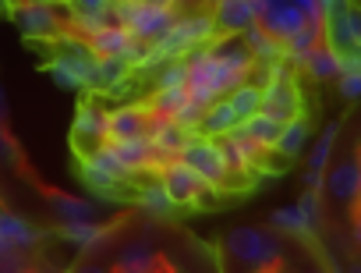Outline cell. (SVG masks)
I'll list each match as a JSON object with an SVG mask.
<instances>
[{
	"label": "cell",
	"instance_id": "e575fe53",
	"mask_svg": "<svg viewBox=\"0 0 361 273\" xmlns=\"http://www.w3.org/2000/svg\"><path fill=\"white\" fill-rule=\"evenodd\" d=\"M0 124H8V96L0 89Z\"/></svg>",
	"mask_w": 361,
	"mask_h": 273
},
{
	"label": "cell",
	"instance_id": "8fae6325",
	"mask_svg": "<svg viewBox=\"0 0 361 273\" xmlns=\"http://www.w3.org/2000/svg\"><path fill=\"white\" fill-rule=\"evenodd\" d=\"M170 262L159 255V252H152L149 245H131V248H124L117 259H114V269H121V273H145V269H166Z\"/></svg>",
	"mask_w": 361,
	"mask_h": 273
},
{
	"label": "cell",
	"instance_id": "277c9868",
	"mask_svg": "<svg viewBox=\"0 0 361 273\" xmlns=\"http://www.w3.org/2000/svg\"><path fill=\"white\" fill-rule=\"evenodd\" d=\"M163 121V114L156 110H142V107H124L117 114L106 117V139L121 142V139H152L156 124Z\"/></svg>",
	"mask_w": 361,
	"mask_h": 273
},
{
	"label": "cell",
	"instance_id": "d6986e66",
	"mask_svg": "<svg viewBox=\"0 0 361 273\" xmlns=\"http://www.w3.org/2000/svg\"><path fill=\"white\" fill-rule=\"evenodd\" d=\"M149 142H156V146H163V150H170V153H180V150L192 142V131L180 128V124L170 121V117H163V121L156 124V131H152Z\"/></svg>",
	"mask_w": 361,
	"mask_h": 273
},
{
	"label": "cell",
	"instance_id": "30bf717a",
	"mask_svg": "<svg viewBox=\"0 0 361 273\" xmlns=\"http://www.w3.org/2000/svg\"><path fill=\"white\" fill-rule=\"evenodd\" d=\"M252 22H259L255 0H216L213 11V25L224 32H245Z\"/></svg>",
	"mask_w": 361,
	"mask_h": 273
},
{
	"label": "cell",
	"instance_id": "836d02e7",
	"mask_svg": "<svg viewBox=\"0 0 361 273\" xmlns=\"http://www.w3.org/2000/svg\"><path fill=\"white\" fill-rule=\"evenodd\" d=\"M163 85H185V64L166 68V71L159 75V89H163Z\"/></svg>",
	"mask_w": 361,
	"mask_h": 273
},
{
	"label": "cell",
	"instance_id": "8d00e7d4",
	"mask_svg": "<svg viewBox=\"0 0 361 273\" xmlns=\"http://www.w3.org/2000/svg\"><path fill=\"white\" fill-rule=\"evenodd\" d=\"M4 4H11V8H22V4H47V0H4Z\"/></svg>",
	"mask_w": 361,
	"mask_h": 273
},
{
	"label": "cell",
	"instance_id": "e0dca14e",
	"mask_svg": "<svg viewBox=\"0 0 361 273\" xmlns=\"http://www.w3.org/2000/svg\"><path fill=\"white\" fill-rule=\"evenodd\" d=\"M124 75H128V61H124V57H96V61H92V78H89V85L121 89Z\"/></svg>",
	"mask_w": 361,
	"mask_h": 273
},
{
	"label": "cell",
	"instance_id": "ac0fdd59",
	"mask_svg": "<svg viewBox=\"0 0 361 273\" xmlns=\"http://www.w3.org/2000/svg\"><path fill=\"white\" fill-rule=\"evenodd\" d=\"M110 150L128 171H142V167H149L152 142L149 139H121V142H110Z\"/></svg>",
	"mask_w": 361,
	"mask_h": 273
},
{
	"label": "cell",
	"instance_id": "83f0119b",
	"mask_svg": "<svg viewBox=\"0 0 361 273\" xmlns=\"http://www.w3.org/2000/svg\"><path fill=\"white\" fill-rule=\"evenodd\" d=\"M142 206H145L149 213H156V217H166V213L173 210V199L166 195L163 185H149V188L142 192Z\"/></svg>",
	"mask_w": 361,
	"mask_h": 273
},
{
	"label": "cell",
	"instance_id": "9c48e42d",
	"mask_svg": "<svg viewBox=\"0 0 361 273\" xmlns=\"http://www.w3.org/2000/svg\"><path fill=\"white\" fill-rule=\"evenodd\" d=\"M159 185L166 188V195L173 199V206H192L195 188H199V174L192 167H185L180 160H173V164L163 167V181Z\"/></svg>",
	"mask_w": 361,
	"mask_h": 273
},
{
	"label": "cell",
	"instance_id": "ffe728a7",
	"mask_svg": "<svg viewBox=\"0 0 361 273\" xmlns=\"http://www.w3.org/2000/svg\"><path fill=\"white\" fill-rule=\"evenodd\" d=\"M47 199L64 220H96V206L85 202V199H75V195H64V192H47Z\"/></svg>",
	"mask_w": 361,
	"mask_h": 273
},
{
	"label": "cell",
	"instance_id": "7a4b0ae2",
	"mask_svg": "<svg viewBox=\"0 0 361 273\" xmlns=\"http://www.w3.org/2000/svg\"><path fill=\"white\" fill-rule=\"evenodd\" d=\"M319 188L336 210L347 213V220L354 227L357 224V192H361V164H357V150L354 146H347L336 160H326Z\"/></svg>",
	"mask_w": 361,
	"mask_h": 273
},
{
	"label": "cell",
	"instance_id": "3957f363",
	"mask_svg": "<svg viewBox=\"0 0 361 273\" xmlns=\"http://www.w3.org/2000/svg\"><path fill=\"white\" fill-rule=\"evenodd\" d=\"M177 160L185 164V167H192L202 181L216 185L220 192H227V188H248L252 185V178H245V174H227V167H224L213 139L209 142H188L185 150L177 153Z\"/></svg>",
	"mask_w": 361,
	"mask_h": 273
},
{
	"label": "cell",
	"instance_id": "5bb4252c",
	"mask_svg": "<svg viewBox=\"0 0 361 273\" xmlns=\"http://www.w3.org/2000/svg\"><path fill=\"white\" fill-rule=\"evenodd\" d=\"M0 238H4V241H15V245H25V248H36L39 231H36L29 220H22L18 213L0 210Z\"/></svg>",
	"mask_w": 361,
	"mask_h": 273
},
{
	"label": "cell",
	"instance_id": "8992f818",
	"mask_svg": "<svg viewBox=\"0 0 361 273\" xmlns=\"http://www.w3.org/2000/svg\"><path fill=\"white\" fill-rule=\"evenodd\" d=\"M71 142H75V153L92 157V153L106 142V114H103V110H96V107H82V110H78V117H75Z\"/></svg>",
	"mask_w": 361,
	"mask_h": 273
},
{
	"label": "cell",
	"instance_id": "2e32d148",
	"mask_svg": "<svg viewBox=\"0 0 361 273\" xmlns=\"http://www.w3.org/2000/svg\"><path fill=\"white\" fill-rule=\"evenodd\" d=\"M301 61H305V68L312 71V78H336V75H340V54H336L326 40H322L319 47H312Z\"/></svg>",
	"mask_w": 361,
	"mask_h": 273
},
{
	"label": "cell",
	"instance_id": "cb8c5ba5",
	"mask_svg": "<svg viewBox=\"0 0 361 273\" xmlns=\"http://www.w3.org/2000/svg\"><path fill=\"white\" fill-rule=\"evenodd\" d=\"M322 40H326V25H322V22H305V25H301V29H298V32L287 40V50H290V54L301 61V57H305L312 47H319Z\"/></svg>",
	"mask_w": 361,
	"mask_h": 273
},
{
	"label": "cell",
	"instance_id": "f1b7e54d",
	"mask_svg": "<svg viewBox=\"0 0 361 273\" xmlns=\"http://www.w3.org/2000/svg\"><path fill=\"white\" fill-rule=\"evenodd\" d=\"M336 135H340L336 124H329V128L322 131V139H319V146H315V153H312L308 171H319V174H322V167H326V160H329V153H333V146H336Z\"/></svg>",
	"mask_w": 361,
	"mask_h": 273
},
{
	"label": "cell",
	"instance_id": "7c38bea8",
	"mask_svg": "<svg viewBox=\"0 0 361 273\" xmlns=\"http://www.w3.org/2000/svg\"><path fill=\"white\" fill-rule=\"evenodd\" d=\"M305 142H308V121L298 114V117H290V121L280 124V135H276V142H273V153H280V157H298V153L305 150Z\"/></svg>",
	"mask_w": 361,
	"mask_h": 273
},
{
	"label": "cell",
	"instance_id": "d6a6232c",
	"mask_svg": "<svg viewBox=\"0 0 361 273\" xmlns=\"http://www.w3.org/2000/svg\"><path fill=\"white\" fill-rule=\"evenodd\" d=\"M336 78H340V92L347 99H357V92H361V71H340Z\"/></svg>",
	"mask_w": 361,
	"mask_h": 273
},
{
	"label": "cell",
	"instance_id": "d590c367",
	"mask_svg": "<svg viewBox=\"0 0 361 273\" xmlns=\"http://www.w3.org/2000/svg\"><path fill=\"white\" fill-rule=\"evenodd\" d=\"M142 4H149V8H173L177 0H142Z\"/></svg>",
	"mask_w": 361,
	"mask_h": 273
},
{
	"label": "cell",
	"instance_id": "603a6c76",
	"mask_svg": "<svg viewBox=\"0 0 361 273\" xmlns=\"http://www.w3.org/2000/svg\"><path fill=\"white\" fill-rule=\"evenodd\" d=\"M238 124H241V131L248 135V139H255V142H262V146H269V150H273L276 135H280V121H273V117H266V114H252V117H245V121H238Z\"/></svg>",
	"mask_w": 361,
	"mask_h": 273
},
{
	"label": "cell",
	"instance_id": "4dcf8cb0",
	"mask_svg": "<svg viewBox=\"0 0 361 273\" xmlns=\"http://www.w3.org/2000/svg\"><path fill=\"white\" fill-rule=\"evenodd\" d=\"M114 0H68V8L75 18H89V15H99L103 8H110Z\"/></svg>",
	"mask_w": 361,
	"mask_h": 273
},
{
	"label": "cell",
	"instance_id": "4316f807",
	"mask_svg": "<svg viewBox=\"0 0 361 273\" xmlns=\"http://www.w3.org/2000/svg\"><path fill=\"white\" fill-rule=\"evenodd\" d=\"M188 99V89L185 85H163L156 96H152V107L149 110H156V114H163V117H170L180 103Z\"/></svg>",
	"mask_w": 361,
	"mask_h": 273
},
{
	"label": "cell",
	"instance_id": "9a60e30c",
	"mask_svg": "<svg viewBox=\"0 0 361 273\" xmlns=\"http://www.w3.org/2000/svg\"><path fill=\"white\" fill-rule=\"evenodd\" d=\"M234 124H238V114L231 110V103H227V99H216L213 107H206V110H202V117H199V124H195V128L213 139V135L231 131Z\"/></svg>",
	"mask_w": 361,
	"mask_h": 273
},
{
	"label": "cell",
	"instance_id": "5b68a950",
	"mask_svg": "<svg viewBox=\"0 0 361 273\" xmlns=\"http://www.w3.org/2000/svg\"><path fill=\"white\" fill-rule=\"evenodd\" d=\"M11 18L22 29V36H29V40H50L64 29L54 4H22V8L11 11Z\"/></svg>",
	"mask_w": 361,
	"mask_h": 273
},
{
	"label": "cell",
	"instance_id": "6da1fadb",
	"mask_svg": "<svg viewBox=\"0 0 361 273\" xmlns=\"http://www.w3.org/2000/svg\"><path fill=\"white\" fill-rule=\"evenodd\" d=\"M224 252L241 269H283L287 241L269 227H231L224 234Z\"/></svg>",
	"mask_w": 361,
	"mask_h": 273
},
{
	"label": "cell",
	"instance_id": "7402d4cb",
	"mask_svg": "<svg viewBox=\"0 0 361 273\" xmlns=\"http://www.w3.org/2000/svg\"><path fill=\"white\" fill-rule=\"evenodd\" d=\"M259 99H262V89H259L255 82H241V85L231 89V96H227V103H231V110L238 114V121L259 114Z\"/></svg>",
	"mask_w": 361,
	"mask_h": 273
},
{
	"label": "cell",
	"instance_id": "484cf974",
	"mask_svg": "<svg viewBox=\"0 0 361 273\" xmlns=\"http://www.w3.org/2000/svg\"><path fill=\"white\" fill-rule=\"evenodd\" d=\"M61 234L75 245H96L103 238V227H96V220H64Z\"/></svg>",
	"mask_w": 361,
	"mask_h": 273
},
{
	"label": "cell",
	"instance_id": "1f68e13d",
	"mask_svg": "<svg viewBox=\"0 0 361 273\" xmlns=\"http://www.w3.org/2000/svg\"><path fill=\"white\" fill-rule=\"evenodd\" d=\"M11 160H18V142L11 139L8 124H0V164H11Z\"/></svg>",
	"mask_w": 361,
	"mask_h": 273
},
{
	"label": "cell",
	"instance_id": "4fadbf2b",
	"mask_svg": "<svg viewBox=\"0 0 361 273\" xmlns=\"http://www.w3.org/2000/svg\"><path fill=\"white\" fill-rule=\"evenodd\" d=\"M128 40H131L128 29H96V32L85 36V47H89L96 57H124Z\"/></svg>",
	"mask_w": 361,
	"mask_h": 273
},
{
	"label": "cell",
	"instance_id": "52a82bcc",
	"mask_svg": "<svg viewBox=\"0 0 361 273\" xmlns=\"http://www.w3.org/2000/svg\"><path fill=\"white\" fill-rule=\"evenodd\" d=\"M213 61H220L224 68H231V71H238L241 78L252 71V64H255V54H252V47L245 43V36L241 32H227L224 40H216L209 50H206Z\"/></svg>",
	"mask_w": 361,
	"mask_h": 273
},
{
	"label": "cell",
	"instance_id": "44dd1931",
	"mask_svg": "<svg viewBox=\"0 0 361 273\" xmlns=\"http://www.w3.org/2000/svg\"><path fill=\"white\" fill-rule=\"evenodd\" d=\"M36 266V252L15 241L0 238V273H18V269H32Z\"/></svg>",
	"mask_w": 361,
	"mask_h": 273
},
{
	"label": "cell",
	"instance_id": "ba28073f",
	"mask_svg": "<svg viewBox=\"0 0 361 273\" xmlns=\"http://www.w3.org/2000/svg\"><path fill=\"white\" fill-rule=\"evenodd\" d=\"M259 114L273 117V121H290L301 114V96L294 85H280V82H266L262 89V99H259Z\"/></svg>",
	"mask_w": 361,
	"mask_h": 273
},
{
	"label": "cell",
	"instance_id": "d4e9b609",
	"mask_svg": "<svg viewBox=\"0 0 361 273\" xmlns=\"http://www.w3.org/2000/svg\"><path fill=\"white\" fill-rule=\"evenodd\" d=\"M85 164H92V167H96L99 174H106L110 181H124V178L131 174V171H128V167H124V164L114 157V150H110L106 142H103V146H99L92 157H85Z\"/></svg>",
	"mask_w": 361,
	"mask_h": 273
},
{
	"label": "cell",
	"instance_id": "f546056e",
	"mask_svg": "<svg viewBox=\"0 0 361 273\" xmlns=\"http://www.w3.org/2000/svg\"><path fill=\"white\" fill-rule=\"evenodd\" d=\"M273 224H276V231H290V234H301V231H308V227H305V217L298 213V206H290V210H276Z\"/></svg>",
	"mask_w": 361,
	"mask_h": 273
}]
</instances>
